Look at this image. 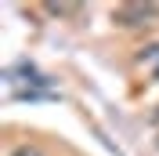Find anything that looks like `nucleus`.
Returning <instances> with one entry per match:
<instances>
[{
    "instance_id": "1",
    "label": "nucleus",
    "mask_w": 159,
    "mask_h": 156,
    "mask_svg": "<svg viewBox=\"0 0 159 156\" xmlns=\"http://www.w3.org/2000/svg\"><path fill=\"white\" fill-rule=\"evenodd\" d=\"M156 15H159L156 4H123V7L112 11V18H116L119 26H141V22L156 18Z\"/></svg>"
},
{
    "instance_id": "2",
    "label": "nucleus",
    "mask_w": 159,
    "mask_h": 156,
    "mask_svg": "<svg viewBox=\"0 0 159 156\" xmlns=\"http://www.w3.org/2000/svg\"><path fill=\"white\" fill-rule=\"evenodd\" d=\"M11 156H43V153H40V145H18Z\"/></svg>"
}]
</instances>
